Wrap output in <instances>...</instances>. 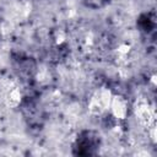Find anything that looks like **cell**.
Returning a JSON list of instances; mask_svg holds the SVG:
<instances>
[{"instance_id": "obj_1", "label": "cell", "mask_w": 157, "mask_h": 157, "mask_svg": "<svg viewBox=\"0 0 157 157\" xmlns=\"http://www.w3.org/2000/svg\"><path fill=\"white\" fill-rule=\"evenodd\" d=\"M101 145L99 135L93 130L81 131L74 144V153L78 156H92L96 155Z\"/></svg>"}, {"instance_id": "obj_2", "label": "cell", "mask_w": 157, "mask_h": 157, "mask_svg": "<svg viewBox=\"0 0 157 157\" xmlns=\"http://www.w3.org/2000/svg\"><path fill=\"white\" fill-rule=\"evenodd\" d=\"M110 99H112V93L108 88L97 90L90 99V103H88L90 112L94 115H102L104 112L109 109Z\"/></svg>"}, {"instance_id": "obj_3", "label": "cell", "mask_w": 157, "mask_h": 157, "mask_svg": "<svg viewBox=\"0 0 157 157\" xmlns=\"http://www.w3.org/2000/svg\"><path fill=\"white\" fill-rule=\"evenodd\" d=\"M109 109H110L113 117L117 119H125L129 113V105H128L126 99L123 96H118V94H115V96L112 94Z\"/></svg>"}, {"instance_id": "obj_4", "label": "cell", "mask_w": 157, "mask_h": 157, "mask_svg": "<svg viewBox=\"0 0 157 157\" xmlns=\"http://www.w3.org/2000/svg\"><path fill=\"white\" fill-rule=\"evenodd\" d=\"M135 115L142 125L147 126V129L155 125V112L147 103H139L135 108Z\"/></svg>"}, {"instance_id": "obj_5", "label": "cell", "mask_w": 157, "mask_h": 157, "mask_svg": "<svg viewBox=\"0 0 157 157\" xmlns=\"http://www.w3.org/2000/svg\"><path fill=\"white\" fill-rule=\"evenodd\" d=\"M21 92L17 88H11L6 94V102L10 107H17L21 103Z\"/></svg>"}, {"instance_id": "obj_6", "label": "cell", "mask_w": 157, "mask_h": 157, "mask_svg": "<svg viewBox=\"0 0 157 157\" xmlns=\"http://www.w3.org/2000/svg\"><path fill=\"white\" fill-rule=\"evenodd\" d=\"M139 22H140V26H141L142 31H145V32H150L155 28V17L153 16L151 17L150 13H146V15L141 16Z\"/></svg>"}, {"instance_id": "obj_7", "label": "cell", "mask_w": 157, "mask_h": 157, "mask_svg": "<svg viewBox=\"0 0 157 157\" xmlns=\"http://www.w3.org/2000/svg\"><path fill=\"white\" fill-rule=\"evenodd\" d=\"M85 2L91 9H102L109 2V0H85Z\"/></svg>"}]
</instances>
